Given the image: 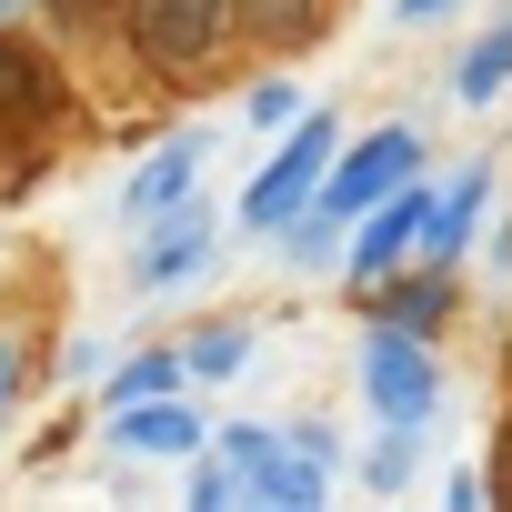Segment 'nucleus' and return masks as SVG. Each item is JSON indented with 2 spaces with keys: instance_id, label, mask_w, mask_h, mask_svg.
I'll use <instances>...</instances> for the list:
<instances>
[{
  "instance_id": "nucleus-17",
  "label": "nucleus",
  "mask_w": 512,
  "mask_h": 512,
  "mask_svg": "<svg viewBox=\"0 0 512 512\" xmlns=\"http://www.w3.org/2000/svg\"><path fill=\"white\" fill-rule=\"evenodd\" d=\"M241 111H251V121H262V131H282V121H292V81H262V91H251Z\"/></svg>"
},
{
  "instance_id": "nucleus-10",
  "label": "nucleus",
  "mask_w": 512,
  "mask_h": 512,
  "mask_svg": "<svg viewBox=\"0 0 512 512\" xmlns=\"http://www.w3.org/2000/svg\"><path fill=\"white\" fill-rule=\"evenodd\" d=\"M502 81H512V21H492V31H482V41L462 51V71H452V91H462V101H492Z\"/></svg>"
},
{
  "instance_id": "nucleus-1",
  "label": "nucleus",
  "mask_w": 512,
  "mask_h": 512,
  "mask_svg": "<svg viewBox=\"0 0 512 512\" xmlns=\"http://www.w3.org/2000/svg\"><path fill=\"white\" fill-rule=\"evenodd\" d=\"M362 402H372L382 422H422V412L442 402V372H432V352H422L412 322H382V332L362 342Z\"/></svg>"
},
{
  "instance_id": "nucleus-8",
  "label": "nucleus",
  "mask_w": 512,
  "mask_h": 512,
  "mask_svg": "<svg viewBox=\"0 0 512 512\" xmlns=\"http://www.w3.org/2000/svg\"><path fill=\"white\" fill-rule=\"evenodd\" d=\"M191 171H201V151H191V141L151 151V161L131 171V201H121V211H131V221H161V211H181V201H191Z\"/></svg>"
},
{
  "instance_id": "nucleus-21",
  "label": "nucleus",
  "mask_w": 512,
  "mask_h": 512,
  "mask_svg": "<svg viewBox=\"0 0 512 512\" xmlns=\"http://www.w3.org/2000/svg\"><path fill=\"white\" fill-rule=\"evenodd\" d=\"M51 11H91V0H51Z\"/></svg>"
},
{
  "instance_id": "nucleus-12",
  "label": "nucleus",
  "mask_w": 512,
  "mask_h": 512,
  "mask_svg": "<svg viewBox=\"0 0 512 512\" xmlns=\"http://www.w3.org/2000/svg\"><path fill=\"white\" fill-rule=\"evenodd\" d=\"M312 21H322V0H241L251 41H312Z\"/></svg>"
},
{
  "instance_id": "nucleus-15",
  "label": "nucleus",
  "mask_w": 512,
  "mask_h": 512,
  "mask_svg": "<svg viewBox=\"0 0 512 512\" xmlns=\"http://www.w3.org/2000/svg\"><path fill=\"white\" fill-rule=\"evenodd\" d=\"M241 492H251V472H241V462H231V452H221V462H201V472H191V502H211V512H221V502H241Z\"/></svg>"
},
{
  "instance_id": "nucleus-18",
  "label": "nucleus",
  "mask_w": 512,
  "mask_h": 512,
  "mask_svg": "<svg viewBox=\"0 0 512 512\" xmlns=\"http://www.w3.org/2000/svg\"><path fill=\"white\" fill-rule=\"evenodd\" d=\"M442 302H452V292H442V282H412V292H402V322H412V332H422V322H432V312H442Z\"/></svg>"
},
{
  "instance_id": "nucleus-9",
  "label": "nucleus",
  "mask_w": 512,
  "mask_h": 512,
  "mask_svg": "<svg viewBox=\"0 0 512 512\" xmlns=\"http://www.w3.org/2000/svg\"><path fill=\"white\" fill-rule=\"evenodd\" d=\"M482 201H492V161H472V171L432 201V231H422V241H432V251H462V241H472V221H482Z\"/></svg>"
},
{
  "instance_id": "nucleus-14",
  "label": "nucleus",
  "mask_w": 512,
  "mask_h": 512,
  "mask_svg": "<svg viewBox=\"0 0 512 512\" xmlns=\"http://www.w3.org/2000/svg\"><path fill=\"white\" fill-rule=\"evenodd\" d=\"M221 452L251 472V492H272V472H282V452H292V442H282V432H262V422H231V432H221Z\"/></svg>"
},
{
  "instance_id": "nucleus-23",
  "label": "nucleus",
  "mask_w": 512,
  "mask_h": 512,
  "mask_svg": "<svg viewBox=\"0 0 512 512\" xmlns=\"http://www.w3.org/2000/svg\"><path fill=\"white\" fill-rule=\"evenodd\" d=\"M502 492H512V472H502Z\"/></svg>"
},
{
  "instance_id": "nucleus-5",
  "label": "nucleus",
  "mask_w": 512,
  "mask_h": 512,
  "mask_svg": "<svg viewBox=\"0 0 512 512\" xmlns=\"http://www.w3.org/2000/svg\"><path fill=\"white\" fill-rule=\"evenodd\" d=\"M432 201H442V191H412V181H402L392 201H372V211H362V241H352V272H362V282H382L402 251L432 231Z\"/></svg>"
},
{
  "instance_id": "nucleus-6",
  "label": "nucleus",
  "mask_w": 512,
  "mask_h": 512,
  "mask_svg": "<svg viewBox=\"0 0 512 512\" xmlns=\"http://www.w3.org/2000/svg\"><path fill=\"white\" fill-rule=\"evenodd\" d=\"M201 251H211V221L181 201V211H161V231L141 241V292H171V282H191L201 272Z\"/></svg>"
},
{
  "instance_id": "nucleus-19",
  "label": "nucleus",
  "mask_w": 512,
  "mask_h": 512,
  "mask_svg": "<svg viewBox=\"0 0 512 512\" xmlns=\"http://www.w3.org/2000/svg\"><path fill=\"white\" fill-rule=\"evenodd\" d=\"M442 11V0H392V21H432Z\"/></svg>"
},
{
  "instance_id": "nucleus-22",
  "label": "nucleus",
  "mask_w": 512,
  "mask_h": 512,
  "mask_svg": "<svg viewBox=\"0 0 512 512\" xmlns=\"http://www.w3.org/2000/svg\"><path fill=\"white\" fill-rule=\"evenodd\" d=\"M11 11H21V0H0V21H11Z\"/></svg>"
},
{
  "instance_id": "nucleus-7",
  "label": "nucleus",
  "mask_w": 512,
  "mask_h": 512,
  "mask_svg": "<svg viewBox=\"0 0 512 512\" xmlns=\"http://www.w3.org/2000/svg\"><path fill=\"white\" fill-rule=\"evenodd\" d=\"M111 442L151 462V452H191V442H201V422H191V412L161 392V402H121V412H111Z\"/></svg>"
},
{
  "instance_id": "nucleus-4",
  "label": "nucleus",
  "mask_w": 512,
  "mask_h": 512,
  "mask_svg": "<svg viewBox=\"0 0 512 512\" xmlns=\"http://www.w3.org/2000/svg\"><path fill=\"white\" fill-rule=\"evenodd\" d=\"M241 31V0H141V51L161 71H201Z\"/></svg>"
},
{
  "instance_id": "nucleus-16",
  "label": "nucleus",
  "mask_w": 512,
  "mask_h": 512,
  "mask_svg": "<svg viewBox=\"0 0 512 512\" xmlns=\"http://www.w3.org/2000/svg\"><path fill=\"white\" fill-rule=\"evenodd\" d=\"M402 472H412V452H402V422H392V442L362 462V482H372V492H402Z\"/></svg>"
},
{
  "instance_id": "nucleus-13",
  "label": "nucleus",
  "mask_w": 512,
  "mask_h": 512,
  "mask_svg": "<svg viewBox=\"0 0 512 512\" xmlns=\"http://www.w3.org/2000/svg\"><path fill=\"white\" fill-rule=\"evenodd\" d=\"M181 372H191L181 352H141V362H121V372H111V412H121V402H161Z\"/></svg>"
},
{
  "instance_id": "nucleus-3",
  "label": "nucleus",
  "mask_w": 512,
  "mask_h": 512,
  "mask_svg": "<svg viewBox=\"0 0 512 512\" xmlns=\"http://www.w3.org/2000/svg\"><path fill=\"white\" fill-rule=\"evenodd\" d=\"M322 181H332V121H322V111H302V141H292L262 181H251L241 221H251V231H282L302 201H322Z\"/></svg>"
},
{
  "instance_id": "nucleus-2",
  "label": "nucleus",
  "mask_w": 512,
  "mask_h": 512,
  "mask_svg": "<svg viewBox=\"0 0 512 512\" xmlns=\"http://www.w3.org/2000/svg\"><path fill=\"white\" fill-rule=\"evenodd\" d=\"M412 161H422V141L412 131H372V141H352L342 161H332V181H322V221H362L372 201H392L402 181H412Z\"/></svg>"
},
{
  "instance_id": "nucleus-11",
  "label": "nucleus",
  "mask_w": 512,
  "mask_h": 512,
  "mask_svg": "<svg viewBox=\"0 0 512 512\" xmlns=\"http://www.w3.org/2000/svg\"><path fill=\"white\" fill-rule=\"evenodd\" d=\"M181 362H191L201 382H231V372L251 362V332H241V322H211V332H191V342H181Z\"/></svg>"
},
{
  "instance_id": "nucleus-20",
  "label": "nucleus",
  "mask_w": 512,
  "mask_h": 512,
  "mask_svg": "<svg viewBox=\"0 0 512 512\" xmlns=\"http://www.w3.org/2000/svg\"><path fill=\"white\" fill-rule=\"evenodd\" d=\"M11 362H21V352H11V342H0V412H11Z\"/></svg>"
}]
</instances>
